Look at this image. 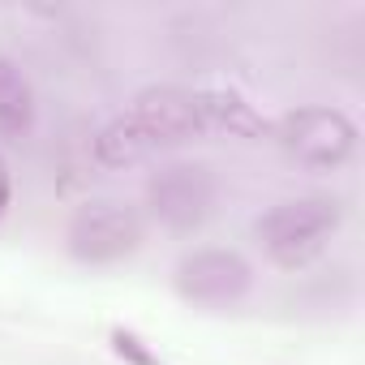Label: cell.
Returning a JSON list of instances; mask_svg holds the SVG:
<instances>
[{
  "label": "cell",
  "instance_id": "cell-1",
  "mask_svg": "<svg viewBox=\"0 0 365 365\" xmlns=\"http://www.w3.org/2000/svg\"><path fill=\"white\" fill-rule=\"evenodd\" d=\"M339 224H344L339 198H331V194H301V198H284L271 211H262L258 224H254V237H258L262 254L275 267L297 271V267H309L331 245Z\"/></svg>",
  "mask_w": 365,
  "mask_h": 365
},
{
  "label": "cell",
  "instance_id": "cell-2",
  "mask_svg": "<svg viewBox=\"0 0 365 365\" xmlns=\"http://www.w3.org/2000/svg\"><path fill=\"white\" fill-rule=\"evenodd\" d=\"M220 202V180L207 163L176 159L146 176V215L168 232H198Z\"/></svg>",
  "mask_w": 365,
  "mask_h": 365
},
{
  "label": "cell",
  "instance_id": "cell-3",
  "mask_svg": "<svg viewBox=\"0 0 365 365\" xmlns=\"http://www.w3.org/2000/svg\"><path fill=\"white\" fill-rule=\"evenodd\" d=\"M142 241H146V215L133 202H120V198L82 202L69 215V228H65V250L86 267L125 262Z\"/></svg>",
  "mask_w": 365,
  "mask_h": 365
},
{
  "label": "cell",
  "instance_id": "cell-4",
  "mask_svg": "<svg viewBox=\"0 0 365 365\" xmlns=\"http://www.w3.org/2000/svg\"><path fill=\"white\" fill-rule=\"evenodd\" d=\"M356 138L361 133H356L352 116L339 108H327V103H305V108H292L275 120L279 150L292 163L314 168V172L344 168L356 155Z\"/></svg>",
  "mask_w": 365,
  "mask_h": 365
},
{
  "label": "cell",
  "instance_id": "cell-5",
  "mask_svg": "<svg viewBox=\"0 0 365 365\" xmlns=\"http://www.w3.org/2000/svg\"><path fill=\"white\" fill-rule=\"evenodd\" d=\"M172 284L176 292L185 297L190 305H207V309H224V305H237L250 297L254 288V267L245 254L237 250H220V245H207V250H194L176 262L172 271Z\"/></svg>",
  "mask_w": 365,
  "mask_h": 365
},
{
  "label": "cell",
  "instance_id": "cell-6",
  "mask_svg": "<svg viewBox=\"0 0 365 365\" xmlns=\"http://www.w3.org/2000/svg\"><path fill=\"white\" fill-rule=\"evenodd\" d=\"M133 125L155 142V150L163 146H180V142H194L207 133L202 125V108H198V86H146L133 95L129 103Z\"/></svg>",
  "mask_w": 365,
  "mask_h": 365
},
{
  "label": "cell",
  "instance_id": "cell-7",
  "mask_svg": "<svg viewBox=\"0 0 365 365\" xmlns=\"http://www.w3.org/2000/svg\"><path fill=\"white\" fill-rule=\"evenodd\" d=\"M198 108L207 133H228V138H262V116L258 108L232 91V86H198Z\"/></svg>",
  "mask_w": 365,
  "mask_h": 365
},
{
  "label": "cell",
  "instance_id": "cell-8",
  "mask_svg": "<svg viewBox=\"0 0 365 365\" xmlns=\"http://www.w3.org/2000/svg\"><path fill=\"white\" fill-rule=\"evenodd\" d=\"M35 116H39V103H35L31 78L22 73L14 56H0V138H9V142L31 138Z\"/></svg>",
  "mask_w": 365,
  "mask_h": 365
},
{
  "label": "cell",
  "instance_id": "cell-9",
  "mask_svg": "<svg viewBox=\"0 0 365 365\" xmlns=\"http://www.w3.org/2000/svg\"><path fill=\"white\" fill-rule=\"evenodd\" d=\"M91 155H95V163H103V168H133V163H146V159L159 155V150H155V142L133 125V116L120 112V116H112V120L91 138Z\"/></svg>",
  "mask_w": 365,
  "mask_h": 365
},
{
  "label": "cell",
  "instance_id": "cell-10",
  "mask_svg": "<svg viewBox=\"0 0 365 365\" xmlns=\"http://www.w3.org/2000/svg\"><path fill=\"white\" fill-rule=\"evenodd\" d=\"M112 348H116L125 361H133V365H159V356H155L133 331H120V327H116V331H112Z\"/></svg>",
  "mask_w": 365,
  "mask_h": 365
},
{
  "label": "cell",
  "instance_id": "cell-11",
  "mask_svg": "<svg viewBox=\"0 0 365 365\" xmlns=\"http://www.w3.org/2000/svg\"><path fill=\"white\" fill-rule=\"evenodd\" d=\"M9 198H14V172H9V159L0 155V215H5Z\"/></svg>",
  "mask_w": 365,
  "mask_h": 365
}]
</instances>
